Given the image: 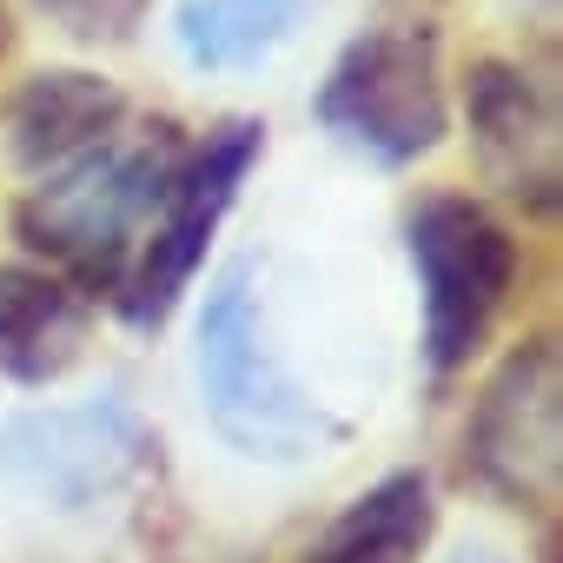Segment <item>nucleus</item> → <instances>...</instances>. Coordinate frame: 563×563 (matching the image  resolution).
I'll return each instance as SVG.
<instances>
[{
  "instance_id": "obj_14",
  "label": "nucleus",
  "mask_w": 563,
  "mask_h": 563,
  "mask_svg": "<svg viewBox=\"0 0 563 563\" xmlns=\"http://www.w3.org/2000/svg\"><path fill=\"white\" fill-rule=\"evenodd\" d=\"M451 563H510V550L490 543V537H464V543L451 550Z\"/></svg>"
},
{
  "instance_id": "obj_15",
  "label": "nucleus",
  "mask_w": 563,
  "mask_h": 563,
  "mask_svg": "<svg viewBox=\"0 0 563 563\" xmlns=\"http://www.w3.org/2000/svg\"><path fill=\"white\" fill-rule=\"evenodd\" d=\"M0 54H8V14H0Z\"/></svg>"
},
{
  "instance_id": "obj_7",
  "label": "nucleus",
  "mask_w": 563,
  "mask_h": 563,
  "mask_svg": "<svg viewBox=\"0 0 563 563\" xmlns=\"http://www.w3.org/2000/svg\"><path fill=\"white\" fill-rule=\"evenodd\" d=\"M471 471L517 510H550L563 477V358L550 332H530L484 378L464 431Z\"/></svg>"
},
{
  "instance_id": "obj_9",
  "label": "nucleus",
  "mask_w": 563,
  "mask_h": 563,
  "mask_svg": "<svg viewBox=\"0 0 563 563\" xmlns=\"http://www.w3.org/2000/svg\"><path fill=\"white\" fill-rule=\"evenodd\" d=\"M87 345V306L54 265H0V378L54 385Z\"/></svg>"
},
{
  "instance_id": "obj_5",
  "label": "nucleus",
  "mask_w": 563,
  "mask_h": 563,
  "mask_svg": "<svg viewBox=\"0 0 563 563\" xmlns=\"http://www.w3.org/2000/svg\"><path fill=\"white\" fill-rule=\"evenodd\" d=\"M411 265H418V292H424L431 372L471 365V352L490 339V325L517 286L510 225L464 192H438L411 212Z\"/></svg>"
},
{
  "instance_id": "obj_13",
  "label": "nucleus",
  "mask_w": 563,
  "mask_h": 563,
  "mask_svg": "<svg viewBox=\"0 0 563 563\" xmlns=\"http://www.w3.org/2000/svg\"><path fill=\"white\" fill-rule=\"evenodd\" d=\"M47 8L67 21V34L80 41H120L140 21V0H47Z\"/></svg>"
},
{
  "instance_id": "obj_12",
  "label": "nucleus",
  "mask_w": 563,
  "mask_h": 563,
  "mask_svg": "<svg viewBox=\"0 0 563 563\" xmlns=\"http://www.w3.org/2000/svg\"><path fill=\"white\" fill-rule=\"evenodd\" d=\"M431 530H438L431 484L418 471H391L319 537L312 563H418Z\"/></svg>"
},
{
  "instance_id": "obj_4",
  "label": "nucleus",
  "mask_w": 563,
  "mask_h": 563,
  "mask_svg": "<svg viewBox=\"0 0 563 563\" xmlns=\"http://www.w3.org/2000/svg\"><path fill=\"white\" fill-rule=\"evenodd\" d=\"M153 457V431L120 391L80 405H27L0 418V484L47 510H93L120 497Z\"/></svg>"
},
{
  "instance_id": "obj_8",
  "label": "nucleus",
  "mask_w": 563,
  "mask_h": 563,
  "mask_svg": "<svg viewBox=\"0 0 563 563\" xmlns=\"http://www.w3.org/2000/svg\"><path fill=\"white\" fill-rule=\"evenodd\" d=\"M464 120L490 186L510 206L550 219L563 199V140H556L550 87L517 60H477L464 80Z\"/></svg>"
},
{
  "instance_id": "obj_11",
  "label": "nucleus",
  "mask_w": 563,
  "mask_h": 563,
  "mask_svg": "<svg viewBox=\"0 0 563 563\" xmlns=\"http://www.w3.org/2000/svg\"><path fill=\"white\" fill-rule=\"evenodd\" d=\"M312 0H179L173 41L199 74H252L299 34Z\"/></svg>"
},
{
  "instance_id": "obj_6",
  "label": "nucleus",
  "mask_w": 563,
  "mask_h": 563,
  "mask_svg": "<svg viewBox=\"0 0 563 563\" xmlns=\"http://www.w3.org/2000/svg\"><path fill=\"white\" fill-rule=\"evenodd\" d=\"M258 153H265V126L258 120H225L219 133H206L199 153L179 159V173L166 186V206L153 219V239H140V258L126 272V286L113 292L133 332H159L173 319V306L199 278L225 212L239 206V186L252 179Z\"/></svg>"
},
{
  "instance_id": "obj_10",
  "label": "nucleus",
  "mask_w": 563,
  "mask_h": 563,
  "mask_svg": "<svg viewBox=\"0 0 563 563\" xmlns=\"http://www.w3.org/2000/svg\"><path fill=\"white\" fill-rule=\"evenodd\" d=\"M120 120H126V100L113 80L80 74V67L34 74L14 100V159L27 173H47L74 153H87L93 140H107Z\"/></svg>"
},
{
  "instance_id": "obj_3",
  "label": "nucleus",
  "mask_w": 563,
  "mask_h": 563,
  "mask_svg": "<svg viewBox=\"0 0 563 563\" xmlns=\"http://www.w3.org/2000/svg\"><path fill=\"white\" fill-rule=\"evenodd\" d=\"M319 120L339 146H352L372 166H411L424 159L444 126V74H438V34L431 27H378L339 54V67L319 87Z\"/></svg>"
},
{
  "instance_id": "obj_2",
  "label": "nucleus",
  "mask_w": 563,
  "mask_h": 563,
  "mask_svg": "<svg viewBox=\"0 0 563 563\" xmlns=\"http://www.w3.org/2000/svg\"><path fill=\"white\" fill-rule=\"evenodd\" d=\"M199 398L212 431L258 464H306L345 438V424L278 365L252 299V265H232L199 312Z\"/></svg>"
},
{
  "instance_id": "obj_1",
  "label": "nucleus",
  "mask_w": 563,
  "mask_h": 563,
  "mask_svg": "<svg viewBox=\"0 0 563 563\" xmlns=\"http://www.w3.org/2000/svg\"><path fill=\"white\" fill-rule=\"evenodd\" d=\"M179 159H186V146L173 140V126H153L140 140H126L113 126L87 153L47 166V179L14 206V232L74 292L113 299L140 258V232L166 206Z\"/></svg>"
}]
</instances>
